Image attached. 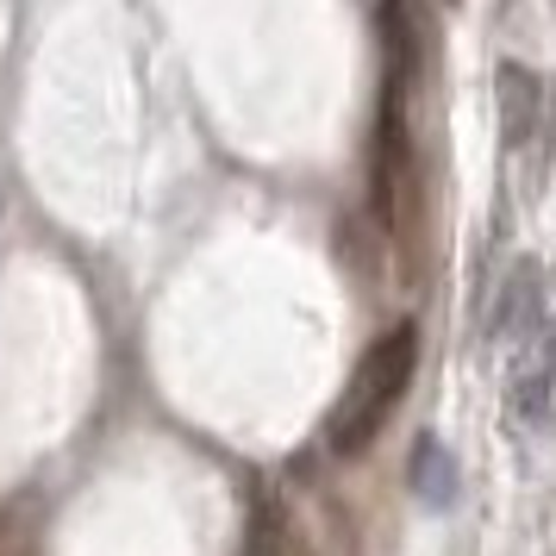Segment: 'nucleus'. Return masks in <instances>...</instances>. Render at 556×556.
Listing matches in <instances>:
<instances>
[{
    "mask_svg": "<svg viewBox=\"0 0 556 556\" xmlns=\"http://www.w3.org/2000/svg\"><path fill=\"white\" fill-rule=\"evenodd\" d=\"M413 363H419V326L381 331L376 344L356 356L351 381H344V401L331 406V419H326L331 456H363L376 444V431L388 426V413L401 406L406 381H413Z\"/></svg>",
    "mask_w": 556,
    "mask_h": 556,
    "instance_id": "obj_1",
    "label": "nucleus"
},
{
    "mask_svg": "<svg viewBox=\"0 0 556 556\" xmlns=\"http://www.w3.org/2000/svg\"><path fill=\"white\" fill-rule=\"evenodd\" d=\"M544 331V269L538 263H513L506 281L494 288L488 306V338H538Z\"/></svg>",
    "mask_w": 556,
    "mask_h": 556,
    "instance_id": "obj_2",
    "label": "nucleus"
},
{
    "mask_svg": "<svg viewBox=\"0 0 556 556\" xmlns=\"http://www.w3.org/2000/svg\"><path fill=\"white\" fill-rule=\"evenodd\" d=\"M494 101H501V144L506 151H526L531 131H538V113H544V81L531 76L526 63H501Z\"/></svg>",
    "mask_w": 556,
    "mask_h": 556,
    "instance_id": "obj_3",
    "label": "nucleus"
},
{
    "mask_svg": "<svg viewBox=\"0 0 556 556\" xmlns=\"http://www.w3.org/2000/svg\"><path fill=\"white\" fill-rule=\"evenodd\" d=\"M556 401V326L538 331V351L513 369V406H519V419H544Z\"/></svg>",
    "mask_w": 556,
    "mask_h": 556,
    "instance_id": "obj_4",
    "label": "nucleus"
},
{
    "mask_svg": "<svg viewBox=\"0 0 556 556\" xmlns=\"http://www.w3.org/2000/svg\"><path fill=\"white\" fill-rule=\"evenodd\" d=\"M413 494L426 506H451L463 494V469H456V456L438 438H419L413 444Z\"/></svg>",
    "mask_w": 556,
    "mask_h": 556,
    "instance_id": "obj_5",
    "label": "nucleus"
},
{
    "mask_svg": "<svg viewBox=\"0 0 556 556\" xmlns=\"http://www.w3.org/2000/svg\"><path fill=\"white\" fill-rule=\"evenodd\" d=\"M238 556H306L288 513L276 506V494H256L251 501V526H244V551Z\"/></svg>",
    "mask_w": 556,
    "mask_h": 556,
    "instance_id": "obj_6",
    "label": "nucleus"
}]
</instances>
